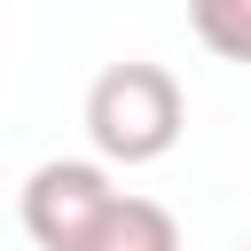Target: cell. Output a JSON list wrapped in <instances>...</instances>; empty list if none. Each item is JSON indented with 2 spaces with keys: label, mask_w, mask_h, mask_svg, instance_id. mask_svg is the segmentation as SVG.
I'll use <instances>...</instances> for the list:
<instances>
[{
  "label": "cell",
  "mask_w": 251,
  "mask_h": 251,
  "mask_svg": "<svg viewBox=\"0 0 251 251\" xmlns=\"http://www.w3.org/2000/svg\"><path fill=\"white\" fill-rule=\"evenodd\" d=\"M180 126H188V102L165 63H110L86 86V141L110 165H157L180 141Z\"/></svg>",
  "instance_id": "cell-1"
},
{
  "label": "cell",
  "mask_w": 251,
  "mask_h": 251,
  "mask_svg": "<svg viewBox=\"0 0 251 251\" xmlns=\"http://www.w3.org/2000/svg\"><path fill=\"white\" fill-rule=\"evenodd\" d=\"M118 204L126 196L110 188V173L94 157H47L24 180V235L39 251H94Z\"/></svg>",
  "instance_id": "cell-2"
},
{
  "label": "cell",
  "mask_w": 251,
  "mask_h": 251,
  "mask_svg": "<svg viewBox=\"0 0 251 251\" xmlns=\"http://www.w3.org/2000/svg\"><path fill=\"white\" fill-rule=\"evenodd\" d=\"M94 251H180V227H173V212L157 196H126L110 212V227H102Z\"/></svg>",
  "instance_id": "cell-3"
},
{
  "label": "cell",
  "mask_w": 251,
  "mask_h": 251,
  "mask_svg": "<svg viewBox=\"0 0 251 251\" xmlns=\"http://www.w3.org/2000/svg\"><path fill=\"white\" fill-rule=\"evenodd\" d=\"M188 31L220 63H251V0H188Z\"/></svg>",
  "instance_id": "cell-4"
},
{
  "label": "cell",
  "mask_w": 251,
  "mask_h": 251,
  "mask_svg": "<svg viewBox=\"0 0 251 251\" xmlns=\"http://www.w3.org/2000/svg\"><path fill=\"white\" fill-rule=\"evenodd\" d=\"M243 251H251V243H243Z\"/></svg>",
  "instance_id": "cell-5"
}]
</instances>
